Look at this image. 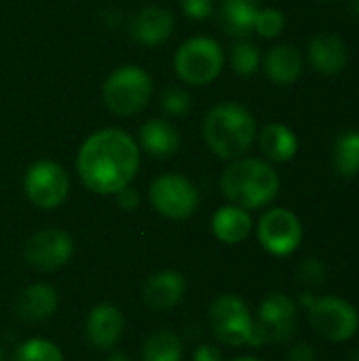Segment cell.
<instances>
[{"label": "cell", "instance_id": "30bf717a", "mask_svg": "<svg viewBox=\"0 0 359 361\" xmlns=\"http://www.w3.org/2000/svg\"><path fill=\"white\" fill-rule=\"evenodd\" d=\"M309 322L322 338L332 343H345L353 338L359 328L355 307L336 296L315 298L309 307Z\"/></svg>", "mask_w": 359, "mask_h": 361}, {"label": "cell", "instance_id": "6da1fadb", "mask_svg": "<svg viewBox=\"0 0 359 361\" xmlns=\"http://www.w3.org/2000/svg\"><path fill=\"white\" fill-rule=\"evenodd\" d=\"M138 169L140 146L135 137L116 127L91 133L76 154L78 178L95 195H116L133 182Z\"/></svg>", "mask_w": 359, "mask_h": 361}, {"label": "cell", "instance_id": "8992f818", "mask_svg": "<svg viewBox=\"0 0 359 361\" xmlns=\"http://www.w3.org/2000/svg\"><path fill=\"white\" fill-rule=\"evenodd\" d=\"M150 205L157 214L169 220H186L199 207L197 186L180 173H163L148 188Z\"/></svg>", "mask_w": 359, "mask_h": 361}, {"label": "cell", "instance_id": "d4e9b609", "mask_svg": "<svg viewBox=\"0 0 359 361\" xmlns=\"http://www.w3.org/2000/svg\"><path fill=\"white\" fill-rule=\"evenodd\" d=\"M231 68L239 76H252L260 68V51L248 40H239L231 49Z\"/></svg>", "mask_w": 359, "mask_h": 361}, {"label": "cell", "instance_id": "8fae6325", "mask_svg": "<svg viewBox=\"0 0 359 361\" xmlns=\"http://www.w3.org/2000/svg\"><path fill=\"white\" fill-rule=\"evenodd\" d=\"M74 256V239L61 228H42L30 235L23 245L25 262L36 271H57Z\"/></svg>", "mask_w": 359, "mask_h": 361}, {"label": "cell", "instance_id": "44dd1931", "mask_svg": "<svg viewBox=\"0 0 359 361\" xmlns=\"http://www.w3.org/2000/svg\"><path fill=\"white\" fill-rule=\"evenodd\" d=\"M57 309V292L51 286L34 283L25 288L15 305V311L25 322H44Z\"/></svg>", "mask_w": 359, "mask_h": 361}, {"label": "cell", "instance_id": "7c38bea8", "mask_svg": "<svg viewBox=\"0 0 359 361\" xmlns=\"http://www.w3.org/2000/svg\"><path fill=\"white\" fill-rule=\"evenodd\" d=\"M258 241L273 256H290L303 241V224L286 207L269 209L258 222Z\"/></svg>", "mask_w": 359, "mask_h": 361}, {"label": "cell", "instance_id": "ac0fdd59", "mask_svg": "<svg viewBox=\"0 0 359 361\" xmlns=\"http://www.w3.org/2000/svg\"><path fill=\"white\" fill-rule=\"evenodd\" d=\"M252 228H254V222H252L250 212L239 205H233V203L220 207L212 218V231H214L216 239L226 245H237V243L245 241L250 237Z\"/></svg>", "mask_w": 359, "mask_h": 361}, {"label": "cell", "instance_id": "e575fe53", "mask_svg": "<svg viewBox=\"0 0 359 361\" xmlns=\"http://www.w3.org/2000/svg\"><path fill=\"white\" fill-rule=\"evenodd\" d=\"M351 15H353V19L359 23V0L351 2Z\"/></svg>", "mask_w": 359, "mask_h": 361}, {"label": "cell", "instance_id": "4dcf8cb0", "mask_svg": "<svg viewBox=\"0 0 359 361\" xmlns=\"http://www.w3.org/2000/svg\"><path fill=\"white\" fill-rule=\"evenodd\" d=\"M116 203H118V207H123L127 212H133L140 205V192L135 188H131V184H129V186H125L123 190L116 192Z\"/></svg>", "mask_w": 359, "mask_h": 361}, {"label": "cell", "instance_id": "5bb4252c", "mask_svg": "<svg viewBox=\"0 0 359 361\" xmlns=\"http://www.w3.org/2000/svg\"><path fill=\"white\" fill-rule=\"evenodd\" d=\"M176 27L174 13L163 6H146L129 23V34L138 44L157 47L163 44Z\"/></svg>", "mask_w": 359, "mask_h": 361}, {"label": "cell", "instance_id": "d590c367", "mask_svg": "<svg viewBox=\"0 0 359 361\" xmlns=\"http://www.w3.org/2000/svg\"><path fill=\"white\" fill-rule=\"evenodd\" d=\"M233 361H258L256 357H237V360H233Z\"/></svg>", "mask_w": 359, "mask_h": 361}, {"label": "cell", "instance_id": "ba28073f", "mask_svg": "<svg viewBox=\"0 0 359 361\" xmlns=\"http://www.w3.org/2000/svg\"><path fill=\"white\" fill-rule=\"evenodd\" d=\"M23 190L32 205L40 209H55L70 195V178L57 161L40 159L25 169Z\"/></svg>", "mask_w": 359, "mask_h": 361}, {"label": "cell", "instance_id": "9c48e42d", "mask_svg": "<svg viewBox=\"0 0 359 361\" xmlns=\"http://www.w3.org/2000/svg\"><path fill=\"white\" fill-rule=\"evenodd\" d=\"M209 326L220 343L229 347H241L250 343L254 317L239 296L224 294L218 296L209 307Z\"/></svg>", "mask_w": 359, "mask_h": 361}, {"label": "cell", "instance_id": "2e32d148", "mask_svg": "<svg viewBox=\"0 0 359 361\" xmlns=\"http://www.w3.org/2000/svg\"><path fill=\"white\" fill-rule=\"evenodd\" d=\"M186 292V279L178 271H161L146 279L142 288L144 302L152 311H167L174 309Z\"/></svg>", "mask_w": 359, "mask_h": 361}, {"label": "cell", "instance_id": "7a4b0ae2", "mask_svg": "<svg viewBox=\"0 0 359 361\" xmlns=\"http://www.w3.org/2000/svg\"><path fill=\"white\" fill-rule=\"evenodd\" d=\"M256 135L258 129L252 112L237 102H220L205 114L203 140L218 159L235 161L245 157Z\"/></svg>", "mask_w": 359, "mask_h": 361}, {"label": "cell", "instance_id": "4316f807", "mask_svg": "<svg viewBox=\"0 0 359 361\" xmlns=\"http://www.w3.org/2000/svg\"><path fill=\"white\" fill-rule=\"evenodd\" d=\"M159 104H161V108H163V112L167 116H184L190 110L193 99H190L186 89H182L178 85H169V87H165L161 91Z\"/></svg>", "mask_w": 359, "mask_h": 361}, {"label": "cell", "instance_id": "f1b7e54d", "mask_svg": "<svg viewBox=\"0 0 359 361\" xmlns=\"http://www.w3.org/2000/svg\"><path fill=\"white\" fill-rule=\"evenodd\" d=\"M296 279H298L303 286H307V288H317V286H322L324 279H326V267H324V262H320V260H315V258L305 260V262L298 267V271H296Z\"/></svg>", "mask_w": 359, "mask_h": 361}, {"label": "cell", "instance_id": "cb8c5ba5", "mask_svg": "<svg viewBox=\"0 0 359 361\" xmlns=\"http://www.w3.org/2000/svg\"><path fill=\"white\" fill-rule=\"evenodd\" d=\"M142 361H182V341L171 330L152 334L142 347Z\"/></svg>", "mask_w": 359, "mask_h": 361}, {"label": "cell", "instance_id": "f546056e", "mask_svg": "<svg viewBox=\"0 0 359 361\" xmlns=\"http://www.w3.org/2000/svg\"><path fill=\"white\" fill-rule=\"evenodd\" d=\"M180 6L184 15L195 21H203L214 13V0H180Z\"/></svg>", "mask_w": 359, "mask_h": 361}, {"label": "cell", "instance_id": "8d00e7d4", "mask_svg": "<svg viewBox=\"0 0 359 361\" xmlns=\"http://www.w3.org/2000/svg\"><path fill=\"white\" fill-rule=\"evenodd\" d=\"M351 361H359V351H355V353L351 355Z\"/></svg>", "mask_w": 359, "mask_h": 361}, {"label": "cell", "instance_id": "ffe728a7", "mask_svg": "<svg viewBox=\"0 0 359 361\" xmlns=\"http://www.w3.org/2000/svg\"><path fill=\"white\" fill-rule=\"evenodd\" d=\"M264 74L275 85H292L303 74V55L292 44H277L264 57Z\"/></svg>", "mask_w": 359, "mask_h": 361}, {"label": "cell", "instance_id": "277c9868", "mask_svg": "<svg viewBox=\"0 0 359 361\" xmlns=\"http://www.w3.org/2000/svg\"><path fill=\"white\" fill-rule=\"evenodd\" d=\"M154 91L152 76L133 63L114 68L102 85L104 106L116 116H133L142 112Z\"/></svg>", "mask_w": 359, "mask_h": 361}, {"label": "cell", "instance_id": "d6a6232c", "mask_svg": "<svg viewBox=\"0 0 359 361\" xmlns=\"http://www.w3.org/2000/svg\"><path fill=\"white\" fill-rule=\"evenodd\" d=\"M193 357H195V361H222V353L212 345H201Z\"/></svg>", "mask_w": 359, "mask_h": 361}, {"label": "cell", "instance_id": "e0dca14e", "mask_svg": "<svg viewBox=\"0 0 359 361\" xmlns=\"http://www.w3.org/2000/svg\"><path fill=\"white\" fill-rule=\"evenodd\" d=\"M138 146L157 159H169L180 150V131L167 118H148L138 133Z\"/></svg>", "mask_w": 359, "mask_h": 361}, {"label": "cell", "instance_id": "603a6c76", "mask_svg": "<svg viewBox=\"0 0 359 361\" xmlns=\"http://www.w3.org/2000/svg\"><path fill=\"white\" fill-rule=\"evenodd\" d=\"M332 165L339 176L353 178L359 173V131H343L332 146Z\"/></svg>", "mask_w": 359, "mask_h": 361}, {"label": "cell", "instance_id": "1f68e13d", "mask_svg": "<svg viewBox=\"0 0 359 361\" xmlns=\"http://www.w3.org/2000/svg\"><path fill=\"white\" fill-rule=\"evenodd\" d=\"M286 361H317V355L307 343H300V345H296L294 349L288 351Z\"/></svg>", "mask_w": 359, "mask_h": 361}, {"label": "cell", "instance_id": "52a82bcc", "mask_svg": "<svg viewBox=\"0 0 359 361\" xmlns=\"http://www.w3.org/2000/svg\"><path fill=\"white\" fill-rule=\"evenodd\" d=\"M296 302L281 294H269L258 309V317L254 322V330L250 336V347H262L264 343H284L296 330Z\"/></svg>", "mask_w": 359, "mask_h": 361}, {"label": "cell", "instance_id": "d6986e66", "mask_svg": "<svg viewBox=\"0 0 359 361\" xmlns=\"http://www.w3.org/2000/svg\"><path fill=\"white\" fill-rule=\"evenodd\" d=\"M256 137L260 152L269 163H288L298 152V137L284 123H269Z\"/></svg>", "mask_w": 359, "mask_h": 361}, {"label": "cell", "instance_id": "74e56055", "mask_svg": "<svg viewBox=\"0 0 359 361\" xmlns=\"http://www.w3.org/2000/svg\"><path fill=\"white\" fill-rule=\"evenodd\" d=\"M2 357H4V353H2V347H0V361H2Z\"/></svg>", "mask_w": 359, "mask_h": 361}, {"label": "cell", "instance_id": "7402d4cb", "mask_svg": "<svg viewBox=\"0 0 359 361\" xmlns=\"http://www.w3.org/2000/svg\"><path fill=\"white\" fill-rule=\"evenodd\" d=\"M258 8V0H220V27L233 38H245L254 30V17Z\"/></svg>", "mask_w": 359, "mask_h": 361}, {"label": "cell", "instance_id": "9a60e30c", "mask_svg": "<svg viewBox=\"0 0 359 361\" xmlns=\"http://www.w3.org/2000/svg\"><path fill=\"white\" fill-rule=\"evenodd\" d=\"M307 57L315 72L324 76H336L347 68L349 49L336 34H317L309 42Z\"/></svg>", "mask_w": 359, "mask_h": 361}, {"label": "cell", "instance_id": "3957f363", "mask_svg": "<svg viewBox=\"0 0 359 361\" xmlns=\"http://www.w3.org/2000/svg\"><path fill=\"white\" fill-rule=\"evenodd\" d=\"M222 195L243 209H260L269 205L279 192V176L269 161L254 157H239L222 171Z\"/></svg>", "mask_w": 359, "mask_h": 361}, {"label": "cell", "instance_id": "484cf974", "mask_svg": "<svg viewBox=\"0 0 359 361\" xmlns=\"http://www.w3.org/2000/svg\"><path fill=\"white\" fill-rule=\"evenodd\" d=\"M13 361H63V355L51 341L30 338L17 347Z\"/></svg>", "mask_w": 359, "mask_h": 361}, {"label": "cell", "instance_id": "83f0119b", "mask_svg": "<svg viewBox=\"0 0 359 361\" xmlns=\"http://www.w3.org/2000/svg\"><path fill=\"white\" fill-rule=\"evenodd\" d=\"M286 27V17L279 8L267 6V8H258L256 17H254V30L256 34H260L262 38H277Z\"/></svg>", "mask_w": 359, "mask_h": 361}, {"label": "cell", "instance_id": "5b68a950", "mask_svg": "<svg viewBox=\"0 0 359 361\" xmlns=\"http://www.w3.org/2000/svg\"><path fill=\"white\" fill-rule=\"evenodd\" d=\"M174 68L182 82L203 87L220 76L224 68V51L220 42L209 36H193L178 47Z\"/></svg>", "mask_w": 359, "mask_h": 361}, {"label": "cell", "instance_id": "836d02e7", "mask_svg": "<svg viewBox=\"0 0 359 361\" xmlns=\"http://www.w3.org/2000/svg\"><path fill=\"white\" fill-rule=\"evenodd\" d=\"M106 361H131V360H129L125 353H118V351H116V353H112V355H110Z\"/></svg>", "mask_w": 359, "mask_h": 361}, {"label": "cell", "instance_id": "4fadbf2b", "mask_svg": "<svg viewBox=\"0 0 359 361\" xmlns=\"http://www.w3.org/2000/svg\"><path fill=\"white\" fill-rule=\"evenodd\" d=\"M125 319L114 305H97L85 324V336L97 351H110L123 336Z\"/></svg>", "mask_w": 359, "mask_h": 361}]
</instances>
